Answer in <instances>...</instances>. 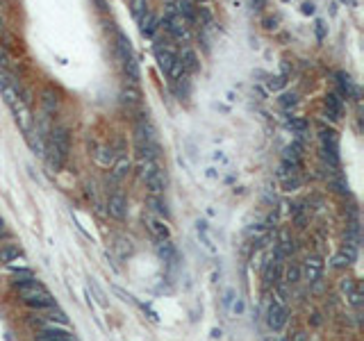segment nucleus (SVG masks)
Instances as JSON below:
<instances>
[{
	"label": "nucleus",
	"instance_id": "obj_6",
	"mask_svg": "<svg viewBox=\"0 0 364 341\" xmlns=\"http://www.w3.org/2000/svg\"><path fill=\"white\" fill-rule=\"evenodd\" d=\"M46 141H50L52 146L68 159V152H71V134H68V130L64 128V125H55V128L50 130Z\"/></svg>",
	"mask_w": 364,
	"mask_h": 341
},
{
	"label": "nucleus",
	"instance_id": "obj_40",
	"mask_svg": "<svg viewBox=\"0 0 364 341\" xmlns=\"http://www.w3.org/2000/svg\"><path fill=\"white\" fill-rule=\"evenodd\" d=\"M323 34H326V28H323V23L319 21V23H317V39H319V41L323 39Z\"/></svg>",
	"mask_w": 364,
	"mask_h": 341
},
{
	"label": "nucleus",
	"instance_id": "obj_17",
	"mask_svg": "<svg viewBox=\"0 0 364 341\" xmlns=\"http://www.w3.org/2000/svg\"><path fill=\"white\" fill-rule=\"evenodd\" d=\"M337 84H339V91H337V94H339L341 98H350V96H357V87L353 84L350 75H346V73H337Z\"/></svg>",
	"mask_w": 364,
	"mask_h": 341
},
{
	"label": "nucleus",
	"instance_id": "obj_13",
	"mask_svg": "<svg viewBox=\"0 0 364 341\" xmlns=\"http://www.w3.org/2000/svg\"><path fill=\"white\" fill-rule=\"evenodd\" d=\"M303 150H305V146H303V139H294V141L289 143L287 148H284L282 159H284V161H289V164H292L294 168H301Z\"/></svg>",
	"mask_w": 364,
	"mask_h": 341
},
{
	"label": "nucleus",
	"instance_id": "obj_10",
	"mask_svg": "<svg viewBox=\"0 0 364 341\" xmlns=\"http://www.w3.org/2000/svg\"><path fill=\"white\" fill-rule=\"evenodd\" d=\"M155 59H157V66H160V71L164 73V75H169V71H171V66L175 64L178 55H175V52L171 50L169 46H164V43H157V46H155Z\"/></svg>",
	"mask_w": 364,
	"mask_h": 341
},
{
	"label": "nucleus",
	"instance_id": "obj_43",
	"mask_svg": "<svg viewBox=\"0 0 364 341\" xmlns=\"http://www.w3.org/2000/svg\"><path fill=\"white\" fill-rule=\"evenodd\" d=\"M298 341H305V336H298Z\"/></svg>",
	"mask_w": 364,
	"mask_h": 341
},
{
	"label": "nucleus",
	"instance_id": "obj_19",
	"mask_svg": "<svg viewBox=\"0 0 364 341\" xmlns=\"http://www.w3.org/2000/svg\"><path fill=\"white\" fill-rule=\"evenodd\" d=\"M148 207L155 214H160L162 218H169V205H166V200L162 196H148Z\"/></svg>",
	"mask_w": 364,
	"mask_h": 341
},
{
	"label": "nucleus",
	"instance_id": "obj_3",
	"mask_svg": "<svg viewBox=\"0 0 364 341\" xmlns=\"http://www.w3.org/2000/svg\"><path fill=\"white\" fill-rule=\"evenodd\" d=\"M141 180L146 182L151 196H162L166 189V173L157 166V161L146 159L141 161Z\"/></svg>",
	"mask_w": 364,
	"mask_h": 341
},
{
	"label": "nucleus",
	"instance_id": "obj_30",
	"mask_svg": "<svg viewBox=\"0 0 364 341\" xmlns=\"http://www.w3.org/2000/svg\"><path fill=\"white\" fill-rule=\"evenodd\" d=\"M278 103H280V107L292 109V107H296V105H298V96L294 94V91H292V94L287 91V94H282V96L278 98Z\"/></svg>",
	"mask_w": 364,
	"mask_h": 341
},
{
	"label": "nucleus",
	"instance_id": "obj_7",
	"mask_svg": "<svg viewBox=\"0 0 364 341\" xmlns=\"http://www.w3.org/2000/svg\"><path fill=\"white\" fill-rule=\"evenodd\" d=\"M284 323H287V309H284L282 303L273 300V303L269 305V309H266V325L273 332H280L284 327Z\"/></svg>",
	"mask_w": 364,
	"mask_h": 341
},
{
	"label": "nucleus",
	"instance_id": "obj_14",
	"mask_svg": "<svg viewBox=\"0 0 364 341\" xmlns=\"http://www.w3.org/2000/svg\"><path fill=\"white\" fill-rule=\"evenodd\" d=\"M146 223H148V230L153 232V237H155L157 241H166V239H171V230H169V225H166L164 218L148 216Z\"/></svg>",
	"mask_w": 364,
	"mask_h": 341
},
{
	"label": "nucleus",
	"instance_id": "obj_20",
	"mask_svg": "<svg viewBox=\"0 0 364 341\" xmlns=\"http://www.w3.org/2000/svg\"><path fill=\"white\" fill-rule=\"evenodd\" d=\"M319 137H321V146H328V148H339V139H337V132L326 125L319 128Z\"/></svg>",
	"mask_w": 364,
	"mask_h": 341
},
{
	"label": "nucleus",
	"instance_id": "obj_24",
	"mask_svg": "<svg viewBox=\"0 0 364 341\" xmlns=\"http://www.w3.org/2000/svg\"><path fill=\"white\" fill-rule=\"evenodd\" d=\"M157 252H160V257L164 262H175V248H173V243H171V239L157 243Z\"/></svg>",
	"mask_w": 364,
	"mask_h": 341
},
{
	"label": "nucleus",
	"instance_id": "obj_29",
	"mask_svg": "<svg viewBox=\"0 0 364 341\" xmlns=\"http://www.w3.org/2000/svg\"><path fill=\"white\" fill-rule=\"evenodd\" d=\"M298 280H301V266L289 264L287 271H284V282H287V284H296Z\"/></svg>",
	"mask_w": 364,
	"mask_h": 341
},
{
	"label": "nucleus",
	"instance_id": "obj_31",
	"mask_svg": "<svg viewBox=\"0 0 364 341\" xmlns=\"http://www.w3.org/2000/svg\"><path fill=\"white\" fill-rule=\"evenodd\" d=\"M339 289H341V294H344L346 298H350V296H353L355 291H357V284H355V280H353V278H346V280H341Z\"/></svg>",
	"mask_w": 364,
	"mask_h": 341
},
{
	"label": "nucleus",
	"instance_id": "obj_36",
	"mask_svg": "<svg viewBox=\"0 0 364 341\" xmlns=\"http://www.w3.org/2000/svg\"><path fill=\"white\" fill-rule=\"evenodd\" d=\"M332 187H335V191H339V194H348V185H344V180H332Z\"/></svg>",
	"mask_w": 364,
	"mask_h": 341
},
{
	"label": "nucleus",
	"instance_id": "obj_38",
	"mask_svg": "<svg viewBox=\"0 0 364 341\" xmlns=\"http://www.w3.org/2000/svg\"><path fill=\"white\" fill-rule=\"evenodd\" d=\"M232 298H235V291H232V289H228V291H226V298H223L226 307H230V305H232Z\"/></svg>",
	"mask_w": 364,
	"mask_h": 341
},
{
	"label": "nucleus",
	"instance_id": "obj_5",
	"mask_svg": "<svg viewBox=\"0 0 364 341\" xmlns=\"http://www.w3.org/2000/svg\"><path fill=\"white\" fill-rule=\"evenodd\" d=\"M162 28L169 32V37L171 39H175V41H180V43H185L187 39H189V28H187V23L182 19H180L178 14H175L173 10H169L164 14V21H162Z\"/></svg>",
	"mask_w": 364,
	"mask_h": 341
},
{
	"label": "nucleus",
	"instance_id": "obj_27",
	"mask_svg": "<svg viewBox=\"0 0 364 341\" xmlns=\"http://www.w3.org/2000/svg\"><path fill=\"white\" fill-rule=\"evenodd\" d=\"M46 321H50V323H59V325H66V323H68V318H66V314H64L62 309L50 307V309H48V314H46Z\"/></svg>",
	"mask_w": 364,
	"mask_h": 341
},
{
	"label": "nucleus",
	"instance_id": "obj_42",
	"mask_svg": "<svg viewBox=\"0 0 364 341\" xmlns=\"http://www.w3.org/2000/svg\"><path fill=\"white\" fill-rule=\"evenodd\" d=\"M5 237V221H3V218H0V239Z\"/></svg>",
	"mask_w": 364,
	"mask_h": 341
},
{
	"label": "nucleus",
	"instance_id": "obj_2",
	"mask_svg": "<svg viewBox=\"0 0 364 341\" xmlns=\"http://www.w3.org/2000/svg\"><path fill=\"white\" fill-rule=\"evenodd\" d=\"M116 55H118V59H121V66H123L125 77H128L132 84H137L139 82V62H137V55H134V50H132V43H130V39L125 37L123 32L116 34Z\"/></svg>",
	"mask_w": 364,
	"mask_h": 341
},
{
	"label": "nucleus",
	"instance_id": "obj_11",
	"mask_svg": "<svg viewBox=\"0 0 364 341\" xmlns=\"http://www.w3.org/2000/svg\"><path fill=\"white\" fill-rule=\"evenodd\" d=\"M12 112H14V116H16V123H19L21 132L28 134L30 130L34 128V125H32V114H30V103H25V100H19V105H16Z\"/></svg>",
	"mask_w": 364,
	"mask_h": 341
},
{
	"label": "nucleus",
	"instance_id": "obj_28",
	"mask_svg": "<svg viewBox=\"0 0 364 341\" xmlns=\"http://www.w3.org/2000/svg\"><path fill=\"white\" fill-rule=\"evenodd\" d=\"M96 159H98L100 166H112L114 164V150L112 148H100V150L96 152Z\"/></svg>",
	"mask_w": 364,
	"mask_h": 341
},
{
	"label": "nucleus",
	"instance_id": "obj_44",
	"mask_svg": "<svg viewBox=\"0 0 364 341\" xmlns=\"http://www.w3.org/2000/svg\"><path fill=\"white\" fill-rule=\"evenodd\" d=\"M0 32H3V21H0Z\"/></svg>",
	"mask_w": 364,
	"mask_h": 341
},
{
	"label": "nucleus",
	"instance_id": "obj_25",
	"mask_svg": "<svg viewBox=\"0 0 364 341\" xmlns=\"http://www.w3.org/2000/svg\"><path fill=\"white\" fill-rule=\"evenodd\" d=\"M130 168H132V161H130L128 157H121V159L114 164V178H116V180L125 178V176L130 173Z\"/></svg>",
	"mask_w": 364,
	"mask_h": 341
},
{
	"label": "nucleus",
	"instance_id": "obj_34",
	"mask_svg": "<svg viewBox=\"0 0 364 341\" xmlns=\"http://www.w3.org/2000/svg\"><path fill=\"white\" fill-rule=\"evenodd\" d=\"M266 87H269L271 91H280L284 87V77L282 75H275V77H269L266 80Z\"/></svg>",
	"mask_w": 364,
	"mask_h": 341
},
{
	"label": "nucleus",
	"instance_id": "obj_23",
	"mask_svg": "<svg viewBox=\"0 0 364 341\" xmlns=\"http://www.w3.org/2000/svg\"><path fill=\"white\" fill-rule=\"evenodd\" d=\"M19 255H21V248L19 246H5V248H0V262L3 264H12V262H16L19 260Z\"/></svg>",
	"mask_w": 364,
	"mask_h": 341
},
{
	"label": "nucleus",
	"instance_id": "obj_1",
	"mask_svg": "<svg viewBox=\"0 0 364 341\" xmlns=\"http://www.w3.org/2000/svg\"><path fill=\"white\" fill-rule=\"evenodd\" d=\"M134 150H137V157L141 161H146V159L157 161V157H160L157 134L148 119H139L137 128H134Z\"/></svg>",
	"mask_w": 364,
	"mask_h": 341
},
{
	"label": "nucleus",
	"instance_id": "obj_26",
	"mask_svg": "<svg viewBox=\"0 0 364 341\" xmlns=\"http://www.w3.org/2000/svg\"><path fill=\"white\" fill-rule=\"evenodd\" d=\"M41 103H43V109H46L48 114H50V112H55V109L59 107V100H57V94H52V91H43Z\"/></svg>",
	"mask_w": 364,
	"mask_h": 341
},
{
	"label": "nucleus",
	"instance_id": "obj_32",
	"mask_svg": "<svg viewBox=\"0 0 364 341\" xmlns=\"http://www.w3.org/2000/svg\"><path fill=\"white\" fill-rule=\"evenodd\" d=\"M146 12H148V0H132V16L134 19L139 21Z\"/></svg>",
	"mask_w": 364,
	"mask_h": 341
},
{
	"label": "nucleus",
	"instance_id": "obj_8",
	"mask_svg": "<svg viewBox=\"0 0 364 341\" xmlns=\"http://www.w3.org/2000/svg\"><path fill=\"white\" fill-rule=\"evenodd\" d=\"M323 269H326V264H323V260L319 255H308V260H305V264H303V275H305V280H308L310 284H317L319 280H321L323 275Z\"/></svg>",
	"mask_w": 364,
	"mask_h": 341
},
{
	"label": "nucleus",
	"instance_id": "obj_33",
	"mask_svg": "<svg viewBox=\"0 0 364 341\" xmlns=\"http://www.w3.org/2000/svg\"><path fill=\"white\" fill-rule=\"evenodd\" d=\"M332 266H335V269H346V266H350V260L339 250L335 257H332Z\"/></svg>",
	"mask_w": 364,
	"mask_h": 341
},
{
	"label": "nucleus",
	"instance_id": "obj_15",
	"mask_svg": "<svg viewBox=\"0 0 364 341\" xmlns=\"http://www.w3.org/2000/svg\"><path fill=\"white\" fill-rule=\"evenodd\" d=\"M180 64H182V68H185V73H196L200 68V62H198V55H196L194 50H191L189 46L182 48V52L178 55Z\"/></svg>",
	"mask_w": 364,
	"mask_h": 341
},
{
	"label": "nucleus",
	"instance_id": "obj_35",
	"mask_svg": "<svg viewBox=\"0 0 364 341\" xmlns=\"http://www.w3.org/2000/svg\"><path fill=\"white\" fill-rule=\"evenodd\" d=\"M10 66V52H7V48L0 43V68H7Z\"/></svg>",
	"mask_w": 364,
	"mask_h": 341
},
{
	"label": "nucleus",
	"instance_id": "obj_41",
	"mask_svg": "<svg viewBox=\"0 0 364 341\" xmlns=\"http://www.w3.org/2000/svg\"><path fill=\"white\" fill-rule=\"evenodd\" d=\"M251 5H253V10L260 12L262 7H264V0H251Z\"/></svg>",
	"mask_w": 364,
	"mask_h": 341
},
{
	"label": "nucleus",
	"instance_id": "obj_18",
	"mask_svg": "<svg viewBox=\"0 0 364 341\" xmlns=\"http://www.w3.org/2000/svg\"><path fill=\"white\" fill-rule=\"evenodd\" d=\"M278 273H280V262H275V260L266 262L264 269H262V278H264L266 287H271V284L278 282Z\"/></svg>",
	"mask_w": 364,
	"mask_h": 341
},
{
	"label": "nucleus",
	"instance_id": "obj_21",
	"mask_svg": "<svg viewBox=\"0 0 364 341\" xmlns=\"http://www.w3.org/2000/svg\"><path fill=\"white\" fill-rule=\"evenodd\" d=\"M198 237H200V241H203L205 250L212 252V255H216V246H214L212 237H209V232H207V223H205V221H198Z\"/></svg>",
	"mask_w": 364,
	"mask_h": 341
},
{
	"label": "nucleus",
	"instance_id": "obj_9",
	"mask_svg": "<svg viewBox=\"0 0 364 341\" xmlns=\"http://www.w3.org/2000/svg\"><path fill=\"white\" fill-rule=\"evenodd\" d=\"M107 212H109V216L116 218V221H123V218L128 216V200H125V196L121 194V191H116V194L109 196Z\"/></svg>",
	"mask_w": 364,
	"mask_h": 341
},
{
	"label": "nucleus",
	"instance_id": "obj_12",
	"mask_svg": "<svg viewBox=\"0 0 364 341\" xmlns=\"http://www.w3.org/2000/svg\"><path fill=\"white\" fill-rule=\"evenodd\" d=\"M341 112H344V98H341L337 91H330L326 96V116L330 121H339Z\"/></svg>",
	"mask_w": 364,
	"mask_h": 341
},
{
	"label": "nucleus",
	"instance_id": "obj_22",
	"mask_svg": "<svg viewBox=\"0 0 364 341\" xmlns=\"http://www.w3.org/2000/svg\"><path fill=\"white\" fill-rule=\"evenodd\" d=\"M287 128L292 130L294 134H296V139H303L305 134H308V130H310V123L305 119H292L287 123Z\"/></svg>",
	"mask_w": 364,
	"mask_h": 341
},
{
	"label": "nucleus",
	"instance_id": "obj_4",
	"mask_svg": "<svg viewBox=\"0 0 364 341\" xmlns=\"http://www.w3.org/2000/svg\"><path fill=\"white\" fill-rule=\"evenodd\" d=\"M21 298H23V303L28 305V307H32V309H50V307H55L52 296L48 294L39 282H34V284H30V287H25V289H21Z\"/></svg>",
	"mask_w": 364,
	"mask_h": 341
},
{
	"label": "nucleus",
	"instance_id": "obj_39",
	"mask_svg": "<svg viewBox=\"0 0 364 341\" xmlns=\"http://www.w3.org/2000/svg\"><path fill=\"white\" fill-rule=\"evenodd\" d=\"M303 14H308V16L314 14V5H312V3H305V5H303Z\"/></svg>",
	"mask_w": 364,
	"mask_h": 341
},
{
	"label": "nucleus",
	"instance_id": "obj_16",
	"mask_svg": "<svg viewBox=\"0 0 364 341\" xmlns=\"http://www.w3.org/2000/svg\"><path fill=\"white\" fill-rule=\"evenodd\" d=\"M157 28H160V21L155 19V14H153V12H146V14L139 19V30H141V34H143L146 39L155 37Z\"/></svg>",
	"mask_w": 364,
	"mask_h": 341
},
{
	"label": "nucleus",
	"instance_id": "obj_37",
	"mask_svg": "<svg viewBox=\"0 0 364 341\" xmlns=\"http://www.w3.org/2000/svg\"><path fill=\"white\" fill-rule=\"evenodd\" d=\"M230 309H232L235 314H241V312H244V303H241V300H235V303L230 305Z\"/></svg>",
	"mask_w": 364,
	"mask_h": 341
}]
</instances>
